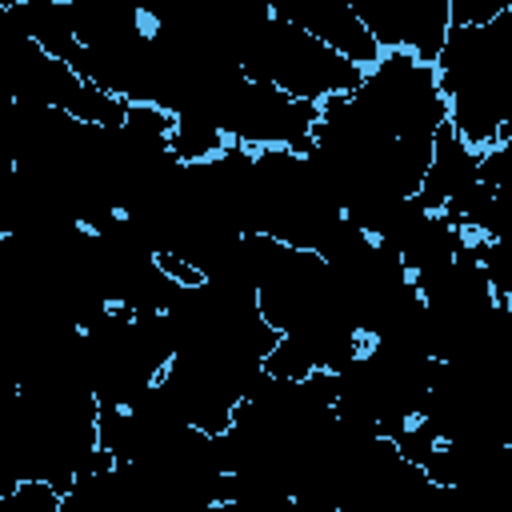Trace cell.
Returning <instances> with one entry per match:
<instances>
[{"label":"cell","mask_w":512,"mask_h":512,"mask_svg":"<svg viewBox=\"0 0 512 512\" xmlns=\"http://www.w3.org/2000/svg\"><path fill=\"white\" fill-rule=\"evenodd\" d=\"M448 124L476 152L512 124V8L484 24H448L432 60Z\"/></svg>","instance_id":"obj_1"},{"label":"cell","mask_w":512,"mask_h":512,"mask_svg":"<svg viewBox=\"0 0 512 512\" xmlns=\"http://www.w3.org/2000/svg\"><path fill=\"white\" fill-rule=\"evenodd\" d=\"M432 372L436 360L416 344L364 340V348L344 368H336L332 412L360 432L396 436L420 416Z\"/></svg>","instance_id":"obj_2"},{"label":"cell","mask_w":512,"mask_h":512,"mask_svg":"<svg viewBox=\"0 0 512 512\" xmlns=\"http://www.w3.org/2000/svg\"><path fill=\"white\" fill-rule=\"evenodd\" d=\"M236 64L244 76L264 80V84H272L296 100H308V104L352 92L364 76V68L356 60H348L332 44L316 40L312 32H304L280 16H268L248 36Z\"/></svg>","instance_id":"obj_3"},{"label":"cell","mask_w":512,"mask_h":512,"mask_svg":"<svg viewBox=\"0 0 512 512\" xmlns=\"http://www.w3.org/2000/svg\"><path fill=\"white\" fill-rule=\"evenodd\" d=\"M352 96L392 136L432 140L436 128L448 120V104L440 96L436 68L416 60L404 48H384L376 56V64L364 68V76L352 88Z\"/></svg>","instance_id":"obj_4"},{"label":"cell","mask_w":512,"mask_h":512,"mask_svg":"<svg viewBox=\"0 0 512 512\" xmlns=\"http://www.w3.org/2000/svg\"><path fill=\"white\" fill-rule=\"evenodd\" d=\"M208 128H216L224 140L244 144V148H312V124H316V104L296 100L264 80H252L236 72L212 112L204 116Z\"/></svg>","instance_id":"obj_5"},{"label":"cell","mask_w":512,"mask_h":512,"mask_svg":"<svg viewBox=\"0 0 512 512\" xmlns=\"http://www.w3.org/2000/svg\"><path fill=\"white\" fill-rule=\"evenodd\" d=\"M80 92H84V80L64 60L44 52L20 28V20L4 8V20H0V96H8L12 104L72 112Z\"/></svg>","instance_id":"obj_6"},{"label":"cell","mask_w":512,"mask_h":512,"mask_svg":"<svg viewBox=\"0 0 512 512\" xmlns=\"http://www.w3.org/2000/svg\"><path fill=\"white\" fill-rule=\"evenodd\" d=\"M260 372H244V368L200 360V356H172L160 372V384L176 400V408L184 412V420L192 428L224 432L232 420V408L248 396V388L256 384Z\"/></svg>","instance_id":"obj_7"},{"label":"cell","mask_w":512,"mask_h":512,"mask_svg":"<svg viewBox=\"0 0 512 512\" xmlns=\"http://www.w3.org/2000/svg\"><path fill=\"white\" fill-rule=\"evenodd\" d=\"M348 4L380 52L404 48L424 64L436 60L444 32L452 24L448 0H348Z\"/></svg>","instance_id":"obj_8"},{"label":"cell","mask_w":512,"mask_h":512,"mask_svg":"<svg viewBox=\"0 0 512 512\" xmlns=\"http://www.w3.org/2000/svg\"><path fill=\"white\" fill-rule=\"evenodd\" d=\"M272 4V16L312 32L316 40L332 44L336 52H344L348 60H356L360 68L376 64L380 48L376 40L364 32V24L356 20L352 4L348 0H268Z\"/></svg>","instance_id":"obj_9"},{"label":"cell","mask_w":512,"mask_h":512,"mask_svg":"<svg viewBox=\"0 0 512 512\" xmlns=\"http://www.w3.org/2000/svg\"><path fill=\"white\" fill-rule=\"evenodd\" d=\"M480 180V152L456 136V128L444 120L432 136V160L424 168V180L416 188V200L432 212H440L456 192Z\"/></svg>","instance_id":"obj_10"},{"label":"cell","mask_w":512,"mask_h":512,"mask_svg":"<svg viewBox=\"0 0 512 512\" xmlns=\"http://www.w3.org/2000/svg\"><path fill=\"white\" fill-rule=\"evenodd\" d=\"M24 480L20 460V408H16V384L0 380V496L12 492Z\"/></svg>","instance_id":"obj_11"},{"label":"cell","mask_w":512,"mask_h":512,"mask_svg":"<svg viewBox=\"0 0 512 512\" xmlns=\"http://www.w3.org/2000/svg\"><path fill=\"white\" fill-rule=\"evenodd\" d=\"M224 144H228V140H224L216 128H208V124H200V120H192V116H172L168 148H172L176 160H184V164L208 160V156H216Z\"/></svg>","instance_id":"obj_12"},{"label":"cell","mask_w":512,"mask_h":512,"mask_svg":"<svg viewBox=\"0 0 512 512\" xmlns=\"http://www.w3.org/2000/svg\"><path fill=\"white\" fill-rule=\"evenodd\" d=\"M508 8H512V0H448L452 24H484Z\"/></svg>","instance_id":"obj_13"},{"label":"cell","mask_w":512,"mask_h":512,"mask_svg":"<svg viewBox=\"0 0 512 512\" xmlns=\"http://www.w3.org/2000/svg\"><path fill=\"white\" fill-rule=\"evenodd\" d=\"M132 4L144 12V20H148V28H152V24L168 20V16H172V12H176L184 0H132Z\"/></svg>","instance_id":"obj_14"},{"label":"cell","mask_w":512,"mask_h":512,"mask_svg":"<svg viewBox=\"0 0 512 512\" xmlns=\"http://www.w3.org/2000/svg\"><path fill=\"white\" fill-rule=\"evenodd\" d=\"M0 4H4V8H12V4H24V0H0Z\"/></svg>","instance_id":"obj_15"}]
</instances>
